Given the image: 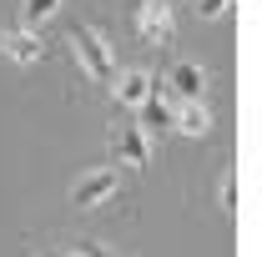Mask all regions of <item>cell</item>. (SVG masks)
I'll use <instances>...</instances> for the list:
<instances>
[{"mask_svg": "<svg viewBox=\"0 0 262 257\" xmlns=\"http://www.w3.org/2000/svg\"><path fill=\"white\" fill-rule=\"evenodd\" d=\"M111 152H116V161L146 172L151 166V131L141 126V121H116L111 126Z\"/></svg>", "mask_w": 262, "mask_h": 257, "instance_id": "2", "label": "cell"}, {"mask_svg": "<svg viewBox=\"0 0 262 257\" xmlns=\"http://www.w3.org/2000/svg\"><path fill=\"white\" fill-rule=\"evenodd\" d=\"M227 10H232V0H196V15L202 20H222Z\"/></svg>", "mask_w": 262, "mask_h": 257, "instance_id": "10", "label": "cell"}, {"mask_svg": "<svg viewBox=\"0 0 262 257\" xmlns=\"http://www.w3.org/2000/svg\"><path fill=\"white\" fill-rule=\"evenodd\" d=\"M0 56L15 61V66H35L46 56V40H40L35 26H5V31H0Z\"/></svg>", "mask_w": 262, "mask_h": 257, "instance_id": "6", "label": "cell"}, {"mask_svg": "<svg viewBox=\"0 0 262 257\" xmlns=\"http://www.w3.org/2000/svg\"><path fill=\"white\" fill-rule=\"evenodd\" d=\"M116 172L111 166H91V172H81L76 177V187H71V207H81V212H96L101 202H111L116 197Z\"/></svg>", "mask_w": 262, "mask_h": 257, "instance_id": "4", "label": "cell"}, {"mask_svg": "<svg viewBox=\"0 0 262 257\" xmlns=\"http://www.w3.org/2000/svg\"><path fill=\"white\" fill-rule=\"evenodd\" d=\"M111 91H116V106H121V111H146V106L157 101V76L136 66V71L111 76Z\"/></svg>", "mask_w": 262, "mask_h": 257, "instance_id": "5", "label": "cell"}, {"mask_svg": "<svg viewBox=\"0 0 262 257\" xmlns=\"http://www.w3.org/2000/svg\"><path fill=\"white\" fill-rule=\"evenodd\" d=\"M71 51H76V66L86 71V81L111 86V76H116V56H111V46H106L91 26H71Z\"/></svg>", "mask_w": 262, "mask_h": 257, "instance_id": "1", "label": "cell"}, {"mask_svg": "<svg viewBox=\"0 0 262 257\" xmlns=\"http://www.w3.org/2000/svg\"><path fill=\"white\" fill-rule=\"evenodd\" d=\"M56 257H81V247H76V252H56Z\"/></svg>", "mask_w": 262, "mask_h": 257, "instance_id": "13", "label": "cell"}, {"mask_svg": "<svg viewBox=\"0 0 262 257\" xmlns=\"http://www.w3.org/2000/svg\"><path fill=\"white\" fill-rule=\"evenodd\" d=\"M177 111H171V131H182V136H207L212 131V111L202 106V101H171Z\"/></svg>", "mask_w": 262, "mask_h": 257, "instance_id": "8", "label": "cell"}, {"mask_svg": "<svg viewBox=\"0 0 262 257\" xmlns=\"http://www.w3.org/2000/svg\"><path fill=\"white\" fill-rule=\"evenodd\" d=\"M20 5V26H46L51 15H61V0H15Z\"/></svg>", "mask_w": 262, "mask_h": 257, "instance_id": "9", "label": "cell"}, {"mask_svg": "<svg viewBox=\"0 0 262 257\" xmlns=\"http://www.w3.org/2000/svg\"><path fill=\"white\" fill-rule=\"evenodd\" d=\"M232 187H237V172H227V177H222V207H227V212H232Z\"/></svg>", "mask_w": 262, "mask_h": 257, "instance_id": "11", "label": "cell"}, {"mask_svg": "<svg viewBox=\"0 0 262 257\" xmlns=\"http://www.w3.org/2000/svg\"><path fill=\"white\" fill-rule=\"evenodd\" d=\"M81 257H116L111 247H101V242H81Z\"/></svg>", "mask_w": 262, "mask_h": 257, "instance_id": "12", "label": "cell"}, {"mask_svg": "<svg viewBox=\"0 0 262 257\" xmlns=\"http://www.w3.org/2000/svg\"><path fill=\"white\" fill-rule=\"evenodd\" d=\"M202 91H207V71H202L196 61L166 66V96L171 101H202Z\"/></svg>", "mask_w": 262, "mask_h": 257, "instance_id": "7", "label": "cell"}, {"mask_svg": "<svg viewBox=\"0 0 262 257\" xmlns=\"http://www.w3.org/2000/svg\"><path fill=\"white\" fill-rule=\"evenodd\" d=\"M136 35H141L146 46H171V35H177V10H171V0H141V5H136Z\"/></svg>", "mask_w": 262, "mask_h": 257, "instance_id": "3", "label": "cell"}]
</instances>
